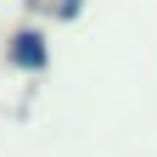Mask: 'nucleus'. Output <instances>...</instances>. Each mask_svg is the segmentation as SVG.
<instances>
[{
	"mask_svg": "<svg viewBox=\"0 0 157 157\" xmlns=\"http://www.w3.org/2000/svg\"><path fill=\"white\" fill-rule=\"evenodd\" d=\"M11 62H17V67H45V45H39V34H17V39H11Z\"/></svg>",
	"mask_w": 157,
	"mask_h": 157,
	"instance_id": "nucleus-1",
	"label": "nucleus"
}]
</instances>
